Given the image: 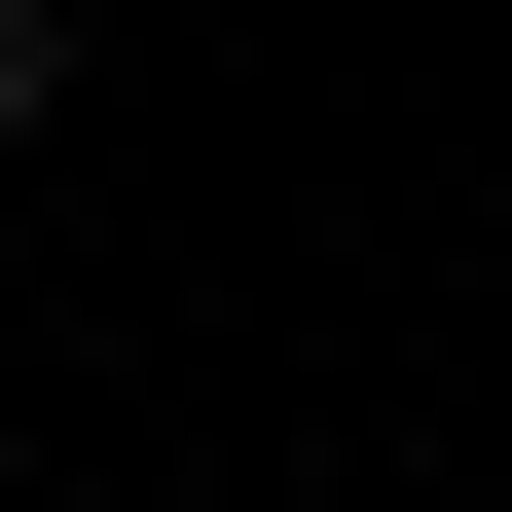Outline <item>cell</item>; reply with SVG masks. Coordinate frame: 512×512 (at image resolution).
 <instances>
[{"label":"cell","mask_w":512,"mask_h":512,"mask_svg":"<svg viewBox=\"0 0 512 512\" xmlns=\"http://www.w3.org/2000/svg\"><path fill=\"white\" fill-rule=\"evenodd\" d=\"M37 110H74V0H0V147H37Z\"/></svg>","instance_id":"6da1fadb"}]
</instances>
